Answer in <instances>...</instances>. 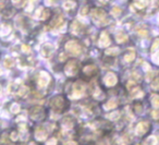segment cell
<instances>
[{"mask_svg":"<svg viewBox=\"0 0 159 145\" xmlns=\"http://www.w3.org/2000/svg\"><path fill=\"white\" fill-rule=\"evenodd\" d=\"M92 19L97 25H106L108 23L107 13L99 8H96L92 11Z\"/></svg>","mask_w":159,"mask_h":145,"instance_id":"obj_1","label":"cell"},{"mask_svg":"<svg viewBox=\"0 0 159 145\" xmlns=\"http://www.w3.org/2000/svg\"><path fill=\"white\" fill-rule=\"evenodd\" d=\"M66 101L62 96H55L50 101V107L55 112H62L66 109Z\"/></svg>","mask_w":159,"mask_h":145,"instance_id":"obj_2","label":"cell"},{"mask_svg":"<svg viewBox=\"0 0 159 145\" xmlns=\"http://www.w3.org/2000/svg\"><path fill=\"white\" fill-rule=\"evenodd\" d=\"M66 49L73 56H79L80 54L82 53V47L76 40H70V42L66 43Z\"/></svg>","mask_w":159,"mask_h":145,"instance_id":"obj_3","label":"cell"},{"mask_svg":"<svg viewBox=\"0 0 159 145\" xmlns=\"http://www.w3.org/2000/svg\"><path fill=\"white\" fill-rule=\"evenodd\" d=\"M77 71H79V64H77L76 61H69L68 63H66V68H64V72H66V74L68 75V77H73V75H75L77 73Z\"/></svg>","mask_w":159,"mask_h":145,"instance_id":"obj_4","label":"cell"},{"mask_svg":"<svg viewBox=\"0 0 159 145\" xmlns=\"http://www.w3.org/2000/svg\"><path fill=\"white\" fill-rule=\"evenodd\" d=\"M30 116H31V118L34 119V120H42L45 117L44 109H43V107H40V106H35V107H33L30 110Z\"/></svg>","mask_w":159,"mask_h":145,"instance_id":"obj_5","label":"cell"},{"mask_svg":"<svg viewBox=\"0 0 159 145\" xmlns=\"http://www.w3.org/2000/svg\"><path fill=\"white\" fill-rule=\"evenodd\" d=\"M85 91V85L81 82H76V83L73 84L72 86V97L77 98V97H81L83 95Z\"/></svg>","mask_w":159,"mask_h":145,"instance_id":"obj_6","label":"cell"},{"mask_svg":"<svg viewBox=\"0 0 159 145\" xmlns=\"http://www.w3.org/2000/svg\"><path fill=\"white\" fill-rule=\"evenodd\" d=\"M149 130V122L147 121H142L137 124L136 129H135V133L139 136H143L145 133H147Z\"/></svg>","mask_w":159,"mask_h":145,"instance_id":"obj_7","label":"cell"},{"mask_svg":"<svg viewBox=\"0 0 159 145\" xmlns=\"http://www.w3.org/2000/svg\"><path fill=\"white\" fill-rule=\"evenodd\" d=\"M49 81H50V77H49V74L47 72L42 71V72L38 74L37 84L39 87H45V86H47V84L49 83Z\"/></svg>","mask_w":159,"mask_h":145,"instance_id":"obj_8","label":"cell"},{"mask_svg":"<svg viewBox=\"0 0 159 145\" xmlns=\"http://www.w3.org/2000/svg\"><path fill=\"white\" fill-rule=\"evenodd\" d=\"M53 53V46L50 44V43H46L42 46L40 48V54H42L43 57L45 58H49Z\"/></svg>","mask_w":159,"mask_h":145,"instance_id":"obj_9","label":"cell"},{"mask_svg":"<svg viewBox=\"0 0 159 145\" xmlns=\"http://www.w3.org/2000/svg\"><path fill=\"white\" fill-rule=\"evenodd\" d=\"M118 82V79H117V75L112 72H109L106 74V77H104V83L106 84L107 86H115Z\"/></svg>","mask_w":159,"mask_h":145,"instance_id":"obj_10","label":"cell"},{"mask_svg":"<svg viewBox=\"0 0 159 145\" xmlns=\"http://www.w3.org/2000/svg\"><path fill=\"white\" fill-rule=\"evenodd\" d=\"M64 25V20L61 16H58L55 20L51 22L50 27L53 30V31H58V30H61Z\"/></svg>","mask_w":159,"mask_h":145,"instance_id":"obj_11","label":"cell"},{"mask_svg":"<svg viewBox=\"0 0 159 145\" xmlns=\"http://www.w3.org/2000/svg\"><path fill=\"white\" fill-rule=\"evenodd\" d=\"M47 135H48V131H47L44 127H38L37 129H36L35 136H36L37 140H39V141L45 140V138H47Z\"/></svg>","mask_w":159,"mask_h":145,"instance_id":"obj_12","label":"cell"},{"mask_svg":"<svg viewBox=\"0 0 159 145\" xmlns=\"http://www.w3.org/2000/svg\"><path fill=\"white\" fill-rule=\"evenodd\" d=\"M110 44V38H109V35L106 33V32H102V35L99 37V42H98V46L99 47H107Z\"/></svg>","mask_w":159,"mask_h":145,"instance_id":"obj_13","label":"cell"},{"mask_svg":"<svg viewBox=\"0 0 159 145\" xmlns=\"http://www.w3.org/2000/svg\"><path fill=\"white\" fill-rule=\"evenodd\" d=\"M50 14V11L48 9H45V8H38V10L36 11L35 16L37 19H40V20H46L47 18Z\"/></svg>","mask_w":159,"mask_h":145,"instance_id":"obj_14","label":"cell"},{"mask_svg":"<svg viewBox=\"0 0 159 145\" xmlns=\"http://www.w3.org/2000/svg\"><path fill=\"white\" fill-rule=\"evenodd\" d=\"M82 31H83V25L77 22V21H74L72 23V25H71V32H72V34L79 35V34L82 33Z\"/></svg>","mask_w":159,"mask_h":145,"instance_id":"obj_15","label":"cell"},{"mask_svg":"<svg viewBox=\"0 0 159 145\" xmlns=\"http://www.w3.org/2000/svg\"><path fill=\"white\" fill-rule=\"evenodd\" d=\"M10 33H11V26L9 24L3 23V24L0 25V36L5 37V36L9 35Z\"/></svg>","mask_w":159,"mask_h":145,"instance_id":"obj_16","label":"cell"},{"mask_svg":"<svg viewBox=\"0 0 159 145\" xmlns=\"http://www.w3.org/2000/svg\"><path fill=\"white\" fill-rule=\"evenodd\" d=\"M62 124H63V127L68 128V129L73 128V125H74V119H73V117L71 116L64 117L63 120H62Z\"/></svg>","mask_w":159,"mask_h":145,"instance_id":"obj_17","label":"cell"},{"mask_svg":"<svg viewBox=\"0 0 159 145\" xmlns=\"http://www.w3.org/2000/svg\"><path fill=\"white\" fill-rule=\"evenodd\" d=\"M84 73L86 75H89V77H92V75H94V74H96V73H97V68H96L95 66H94V64H89V66H86L84 68Z\"/></svg>","mask_w":159,"mask_h":145,"instance_id":"obj_18","label":"cell"},{"mask_svg":"<svg viewBox=\"0 0 159 145\" xmlns=\"http://www.w3.org/2000/svg\"><path fill=\"white\" fill-rule=\"evenodd\" d=\"M147 6V3L144 1V0H134V2H133L132 7L133 10H143L144 8Z\"/></svg>","mask_w":159,"mask_h":145,"instance_id":"obj_19","label":"cell"},{"mask_svg":"<svg viewBox=\"0 0 159 145\" xmlns=\"http://www.w3.org/2000/svg\"><path fill=\"white\" fill-rule=\"evenodd\" d=\"M131 95H132V97H134V98H139V97L143 96V91L141 90V88L139 87V86L135 85L134 87L131 88Z\"/></svg>","mask_w":159,"mask_h":145,"instance_id":"obj_20","label":"cell"},{"mask_svg":"<svg viewBox=\"0 0 159 145\" xmlns=\"http://www.w3.org/2000/svg\"><path fill=\"white\" fill-rule=\"evenodd\" d=\"M116 40H117L118 43H124L128 40V35L123 31H118L117 34H116Z\"/></svg>","mask_w":159,"mask_h":145,"instance_id":"obj_21","label":"cell"},{"mask_svg":"<svg viewBox=\"0 0 159 145\" xmlns=\"http://www.w3.org/2000/svg\"><path fill=\"white\" fill-rule=\"evenodd\" d=\"M135 58V51L132 50V49H129V51H126L125 55H124V60L126 62H131L133 61Z\"/></svg>","mask_w":159,"mask_h":145,"instance_id":"obj_22","label":"cell"},{"mask_svg":"<svg viewBox=\"0 0 159 145\" xmlns=\"http://www.w3.org/2000/svg\"><path fill=\"white\" fill-rule=\"evenodd\" d=\"M150 101H152V105L155 108H159V95L158 94H152L150 96Z\"/></svg>","mask_w":159,"mask_h":145,"instance_id":"obj_23","label":"cell"},{"mask_svg":"<svg viewBox=\"0 0 159 145\" xmlns=\"http://www.w3.org/2000/svg\"><path fill=\"white\" fill-rule=\"evenodd\" d=\"M3 64H5V67L7 69H10L14 66V60L10 57H6L5 60H3Z\"/></svg>","mask_w":159,"mask_h":145,"instance_id":"obj_24","label":"cell"},{"mask_svg":"<svg viewBox=\"0 0 159 145\" xmlns=\"http://www.w3.org/2000/svg\"><path fill=\"white\" fill-rule=\"evenodd\" d=\"M117 105H118V103L116 99H110L108 103L105 104V108H106V109H113V108L117 107Z\"/></svg>","mask_w":159,"mask_h":145,"instance_id":"obj_25","label":"cell"},{"mask_svg":"<svg viewBox=\"0 0 159 145\" xmlns=\"http://www.w3.org/2000/svg\"><path fill=\"white\" fill-rule=\"evenodd\" d=\"M75 7V3L73 2L72 0H66V1H64L63 3V8L66 10H71V9H74Z\"/></svg>","mask_w":159,"mask_h":145,"instance_id":"obj_26","label":"cell"},{"mask_svg":"<svg viewBox=\"0 0 159 145\" xmlns=\"http://www.w3.org/2000/svg\"><path fill=\"white\" fill-rule=\"evenodd\" d=\"M10 110H11L13 114H18L19 111H20V105L19 104H12L11 105V108H10Z\"/></svg>","mask_w":159,"mask_h":145,"instance_id":"obj_27","label":"cell"},{"mask_svg":"<svg viewBox=\"0 0 159 145\" xmlns=\"http://www.w3.org/2000/svg\"><path fill=\"white\" fill-rule=\"evenodd\" d=\"M121 12H122V10L120 9L119 7H113V8H112V10H111V13H112L115 16H120V14H121Z\"/></svg>","mask_w":159,"mask_h":145,"instance_id":"obj_28","label":"cell"},{"mask_svg":"<svg viewBox=\"0 0 159 145\" xmlns=\"http://www.w3.org/2000/svg\"><path fill=\"white\" fill-rule=\"evenodd\" d=\"M119 49H117V48H112V49H109V50H107L106 51V55H108V56H110V55H113V56H116L118 53H119Z\"/></svg>","mask_w":159,"mask_h":145,"instance_id":"obj_29","label":"cell"},{"mask_svg":"<svg viewBox=\"0 0 159 145\" xmlns=\"http://www.w3.org/2000/svg\"><path fill=\"white\" fill-rule=\"evenodd\" d=\"M152 86L154 88H159V77H157L156 79H155L154 81H152Z\"/></svg>","mask_w":159,"mask_h":145,"instance_id":"obj_30","label":"cell"},{"mask_svg":"<svg viewBox=\"0 0 159 145\" xmlns=\"http://www.w3.org/2000/svg\"><path fill=\"white\" fill-rule=\"evenodd\" d=\"M152 117L156 120V119L159 118V110H152Z\"/></svg>","mask_w":159,"mask_h":145,"instance_id":"obj_31","label":"cell"},{"mask_svg":"<svg viewBox=\"0 0 159 145\" xmlns=\"http://www.w3.org/2000/svg\"><path fill=\"white\" fill-rule=\"evenodd\" d=\"M158 46H159V40H156L154 43V45H152V51L156 50V49L158 48Z\"/></svg>","mask_w":159,"mask_h":145,"instance_id":"obj_32","label":"cell"},{"mask_svg":"<svg viewBox=\"0 0 159 145\" xmlns=\"http://www.w3.org/2000/svg\"><path fill=\"white\" fill-rule=\"evenodd\" d=\"M108 117H109V119H110V120H116L115 118H118V117H119V114H118V112H115V114L108 115Z\"/></svg>","mask_w":159,"mask_h":145,"instance_id":"obj_33","label":"cell"},{"mask_svg":"<svg viewBox=\"0 0 159 145\" xmlns=\"http://www.w3.org/2000/svg\"><path fill=\"white\" fill-rule=\"evenodd\" d=\"M58 0H45V2H46L47 6H52L55 3H57Z\"/></svg>","mask_w":159,"mask_h":145,"instance_id":"obj_34","label":"cell"},{"mask_svg":"<svg viewBox=\"0 0 159 145\" xmlns=\"http://www.w3.org/2000/svg\"><path fill=\"white\" fill-rule=\"evenodd\" d=\"M111 145H124V144L121 142V140H119V138H117V140H115L112 143H111Z\"/></svg>","mask_w":159,"mask_h":145,"instance_id":"obj_35","label":"cell"},{"mask_svg":"<svg viewBox=\"0 0 159 145\" xmlns=\"http://www.w3.org/2000/svg\"><path fill=\"white\" fill-rule=\"evenodd\" d=\"M87 10H89V8L87 7H83V9H81V11H80V13H81V16H85L87 12Z\"/></svg>","mask_w":159,"mask_h":145,"instance_id":"obj_36","label":"cell"},{"mask_svg":"<svg viewBox=\"0 0 159 145\" xmlns=\"http://www.w3.org/2000/svg\"><path fill=\"white\" fill-rule=\"evenodd\" d=\"M154 62H156V63L159 64V51L154 55Z\"/></svg>","mask_w":159,"mask_h":145,"instance_id":"obj_37","label":"cell"},{"mask_svg":"<svg viewBox=\"0 0 159 145\" xmlns=\"http://www.w3.org/2000/svg\"><path fill=\"white\" fill-rule=\"evenodd\" d=\"M56 144H57V141H56V138H51V140L47 143V145H56Z\"/></svg>","mask_w":159,"mask_h":145,"instance_id":"obj_38","label":"cell"},{"mask_svg":"<svg viewBox=\"0 0 159 145\" xmlns=\"http://www.w3.org/2000/svg\"><path fill=\"white\" fill-rule=\"evenodd\" d=\"M22 48H23V51H25V53H29L30 51V47L26 46V45H23Z\"/></svg>","mask_w":159,"mask_h":145,"instance_id":"obj_39","label":"cell"},{"mask_svg":"<svg viewBox=\"0 0 159 145\" xmlns=\"http://www.w3.org/2000/svg\"><path fill=\"white\" fill-rule=\"evenodd\" d=\"M38 2V0H30V6H34V5H36V3Z\"/></svg>","mask_w":159,"mask_h":145,"instance_id":"obj_40","label":"cell"},{"mask_svg":"<svg viewBox=\"0 0 159 145\" xmlns=\"http://www.w3.org/2000/svg\"><path fill=\"white\" fill-rule=\"evenodd\" d=\"M64 145H77V144L75 142H73V141H69V142L64 143Z\"/></svg>","mask_w":159,"mask_h":145,"instance_id":"obj_41","label":"cell"},{"mask_svg":"<svg viewBox=\"0 0 159 145\" xmlns=\"http://www.w3.org/2000/svg\"><path fill=\"white\" fill-rule=\"evenodd\" d=\"M11 1H12V3H13V5H18L21 0H11Z\"/></svg>","mask_w":159,"mask_h":145,"instance_id":"obj_42","label":"cell"},{"mask_svg":"<svg viewBox=\"0 0 159 145\" xmlns=\"http://www.w3.org/2000/svg\"><path fill=\"white\" fill-rule=\"evenodd\" d=\"M144 1H145V2H146V3H147V5H148V3H150V2H152V0H144Z\"/></svg>","mask_w":159,"mask_h":145,"instance_id":"obj_43","label":"cell"},{"mask_svg":"<svg viewBox=\"0 0 159 145\" xmlns=\"http://www.w3.org/2000/svg\"><path fill=\"white\" fill-rule=\"evenodd\" d=\"M99 1H102V2H107L108 0H99Z\"/></svg>","mask_w":159,"mask_h":145,"instance_id":"obj_44","label":"cell"}]
</instances>
